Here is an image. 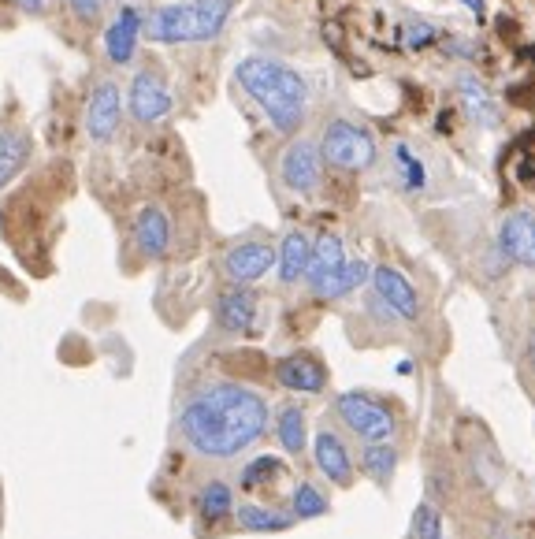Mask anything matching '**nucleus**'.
Returning a JSON list of instances; mask_svg holds the SVG:
<instances>
[{"label":"nucleus","instance_id":"9","mask_svg":"<svg viewBox=\"0 0 535 539\" xmlns=\"http://www.w3.org/2000/svg\"><path fill=\"white\" fill-rule=\"evenodd\" d=\"M123 123V97L112 79H97L86 101V134L93 142H112Z\"/></svg>","mask_w":535,"mask_h":539},{"label":"nucleus","instance_id":"6","mask_svg":"<svg viewBox=\"0 0 535 539\" xmlns=\"http://www.w3.org/2000/svg\"><path fill=\"white\" fill-rule=\"evenodd\" d=\"M324 175V157L313 138H294L279 157V179L294 194H313Z\"/></svg>","mask_w":535,"mask_h":539},{"label":"nucleus","instance_id":"19","mask_svg":"<svg viewBox=\"0 0 535 539\" xmlns=\"http://www.w3.org/2000/svg\"><path fill=\"white\" fill-rule=\"evenodd\" d=\"M275 439H279V447L287 450L290 458H301L305 447H309V417H305V409L298 402H287V406L275 409Z\"/></svg>","mask_w":535,"mask_h":539},{"label":"nucleus","instance_id":"10","mask_svg":"<svg viewBox=\"0 0 535 539\" xmlns=\"http://www.w3.org/2000/svg\"><path fill=\"white\" fill-rule=\"evenodd\" d=\"M372 290H376V302L387 309L391 316H398V320H417L420 316V298L417 290H413V283L398 272V268H391V264H379V268H372Z\"/></svg>","mask_w":535,"mask_h":539},{"label":"nucleus","instance_id":"14","mask_svg":"<svg viewBox=\"0 0 535 539\" xmlns=\"http://www.w3.org/2000/svg\"><path fill=\"white\" fill-rule=\"evenodd\" d=\"M257 313H261V302L249 287H227L216 298V324L223 331H231V335H242V331L253 328Z\"/></svg>","mask_w":535,"mask_h":539},{"label":"nucleus","instance_id":"23","mask_svg":"<svg viewBox=\"0 0 535 539\" xmlns=\"http://www.w3.org/2000/svg\"><path fill=\"white\" fill-rule=\"evenodd\" d=\"M457 93H461V105H465V112H469L476 123H483V127L498 123L495 101H491L487 86H483L476 75H461V79H457Z\"/></svg>","mask_w":535,"mask_h":539},{"label":"nucleus","instance_id":"33","mask_svg":"<svg viewBox=\"0 0 535 539\" xmlns=\"http://www.w3.org/2000/svg\"><path fill=\"white\" fill-rule=\"evenodd\" d=\"M461 4H465V8H472V12H476V15L483 12V0H461Z\"/></svg>","mask_w":535,"mask_h":539},{"label":"nucleus","instance_id":"31","mask_svg":"<svg viewBox=\"0 0 535 539\" xmlns=\"http://www.w3.org/2000/svg\"><path fill=\"white\" fill-rule=\"evenodd\" d=\"M431 38H435V30H431V27H409V38H405V41L417 49V45H428Z\"/></svg>","mask_w":535,"mask_h":539},{"label":"nucleus","instance_id":"2","mask_svg":"<svg viewBox=\"0 0 535 539\" xmlns=\"http://www.w3.org/2000/svg\"><path fill=\"white\" fill-rule=\"evenodd\" d=\"M238 86L261 105V112L268 116L279 134H294L305 119V79H301L294 67L279 64L272 56H249L242 60L235 71Z\"/></svg>","mask_w":535,"mask_h":539},{"label":"nucleus","instance_id":"21","mask_svg":"<svg viewBox=\"0 0 535 539\" xmlns=\"http://www.w3.org/2000/svg\"><path fill=\"white\" fill-rule=\"evenodd\" d=\"M235 525L242 532H257V536H272V532H287L294 525L290 510L279 506H264V502H242L235 506Z\"/></svg>","mask_w":535,"mask_h":539},{"label":"nucleus","instance_id":"16","mask_svg":"<svg viewBox=\"0 0 535 539\" xmlns=\"http://www.w3.org/2000/svg\"><path fill=\"white\" fill-rule=\"evenodd\" d=\"M498 246L509 261L535 268V216L532 212H513L498 227Z\"/></svg>","mask_w":535,"mask_h":539},{"label":"nucleus","instance_id":"22","mask_svg":"<svg viewBox=\"0 0 535 539\" xmlns=\"http://www.w3.org/2000/svg\"><path fill=\"white\" fill-rule=\"evenodd\" d=\"M357 469L372 480V484L387 487L398 473V450L391 443H361L357 450Z\"/></svg>","mask_w":535,"mask_h":539},{"label":"nucleus","instance_id":"20","mask_svg":"<svg viewBox=\"0 0 535 539\" xmlns=\"http://www.w3.org/2000/svg\"><path fill=\"white\" fill-rule=\"evenodd\" d=\"M309 253H313V238L305 231H287L283 246L275 250V268H279V279L294 287L305 279V268H309Z\"/></svg>","mask_w":535,"mask_h":539},{"label":"nucleus","instance_id":"15","mask_svg":"<svg viewBox=\"0 0 535 539\" xmlns=\"http://www.w3.org/2000/svg\"><path fill=\"white\" fill-rule=\"evenodd\" d=\"M142 15H138V8H119L116 19L108 23L105 30V53L108 60L116 67L131 64L134 53H138V38H142Z\"/></svg>","mask_w":535,"mask_h":539},{"label":"nucleus","instance_id":"13","mask_svg":"<svg viewBox=\"0 0 535 539\" xmlns=\"http://www.w3.org/2000/svg\"><path fill=\"white\" fill-rule=\"evenodd\" d=\"M134 246H138V253H142L145 261H160V257L171 250L168 212L157 209V205H145V209L134 216Z\"/></svg>","mask_w":535,"mask_h":539},{"label":"nucleus","instance_id":"26","mask_svg":"<svg viewBox=\"0 0 535 539\" xmlns=\"http://www.w3.org/2000/svg\"><path fill=\"white\" fill-rule=\"evenodd\" d=\"M30 160V134H8L0 138V190H8V183H15V175L27 168Z\"/></svg>","mask_w":535,"mask_h":539},{"label":"nucleus","instance_id":"27","mask_svg":"<svg viewBox=\"0 0 535 539\" xmlns=\"http://www.w3.org/2000/svg\"><path fill=\"white\" fill-rule=\"evenodd\" d=\"M327 510H331V499L316 484H309V480H301L290 491V517L294 521H313V517H324Z\"/></svg>","mask_w":535,"mask_h":539},{"label":"nucleus","instance_id":"30","mask_svg":"<svg viewBox=\"0 0 535 539\" xmlns=\"http://www.w3.org/2000/svg\"><path fill=\"white\" fill-rule=\"evenodd\" d=\"M67 4H71V12H75V15H82L86 23H93L97 15L105 12V4H108V0H67Z\"/></svg>","mask_w":535,"mask_h":539},{"label":"nucleus","instance_id":"28","mask_svg":"<svg viewBox=\"0 0 535 539\" xmlns=\"http://www.w3.org/2000/svg\"><path fill=\"white\" fill-rule=\"evenodd\" d=\"M413 539H446V528H443V513L435 502H420L417 513H413Z\"/></svg>","mask_w":535,"mask_h":539},{"label":"nucleus","instance_id":"25","mask_svg":"<svg viewBox=\"0 0 535 539\" xmlns=\"http://www.w3.org/2000/svg\"><path fill=\"white\" fill-rule=\"evenodd\" d=\"M287 473V465L283 458H275V454H261V458H249L242 465V473H238V487L242 491H264V487H272L275 480H283Z\"/></svg>","mask_w":535,"mask_h":539},{"label":"nucleus","instance_id":"18","mask_svg":"<svg viewBox=\"0 0 535 539\" xmlns=\"http://www.w3.org/2000/svg\"><path fill=\"white\" fill-rule=\"evenodd\" d=\"M346 264V250H342V238L335 231H324V235L313 242V253H309V268H305V283L313 294H320L327 279L339 272Z\"/></svg>","mask_w":535,"mask_h":539},{"label":"nucleus","instance_id":"8","mask_svg":"<svg viewBox=\"0 0 535 539\" xmlns=\"http://www.w3.org/2000/svg\"><path fill=\"white\" fill-rule=\"evenodd\" d=\"M275 383L287 387L294 395H320L327 387V365L324 357L313 350H294V354L275 361Z\"/></svg>","mask_w":535,"mask_h":539},{"label":"nucleus","instance_id":"11","mask_svg":"<svg viewBox=\"0 0 535 539\" xmlns=\"http://www.w3.org/2000/svg\"><path fill=\"white\" fill-rule=\"evenodd\" d=\"M313 461L320 476L331 480L335 487H350L353 484V473H357V461H353V450L346 447V439H342L335 428H320L313 439Z\"/></svg>","mask_w":535,"mask_h":539},{"label":"nucleus","instance_id":"32","mask_svg":"<svg viewBox=\"0 0 535 539\" xmlns=\"http://www.w3.org/2000/svg\"><path fill=\"white\" fill-rule=\"evenodd\" d=\"M15 4H19L23 12H45V4H49V0H15Z\"/></svg>","mask_w":535,"mask_h":539},{"label":"nucleus","instance_id":"17","mask_svg":"<svg viewBox=\"0 0 535 539\" xmlns=\"http://www.w3.org/2000/svg\"><path fill=\"white\" fill-rule=\"evenodd\" d=\"M194 513L197 521H205V525H223V521H231L235 517V487L220 480V476H212L205 484L194 491Z\"/></svg>","mask_w":535,"mask_h":539},{"label":"nucleus","instance_id":"3","mask_svg":"<svg viewBox=\"0 0 535 539\" xmlns=\"http://www.w3.org/2000/svg\"><path fill=\"white\" fill-rule=\"evenodd\" d=\"M235 0H183L160 4L142 23V34L157 45H186V41H212L231 19Z\"/></svg>","mask_w":535,"mask_h":539},{"label":"nucleus","instance_id":"4","mask_svg":"<svg viewBox=\"0 0 535 539\" xmlns=\"http://www.w3.org/2000/svg\"><path fill=\"white\" fill-rule=\"evenodd\" d=\"M335 413L339 421L350 428L361 443H391L394 432H398V417L387 402H379L376 395H365V391H346V395L335 398Z\"/></svg>","mask_w":535,"mask_h":539},{"label":"nucleus","instance_id":"12","mask_svg":"<svg viewBox=\"0 0 535 539\" xmlns=\"http://www.w3.org/2000/svg\"><path fill=\"white\" fill-rule=\"evenodd\" d=\"M127 108L131 116L145 127H153L171 112V90L168 82L160 79L157 71H138L131 82V97H127Z\"/></svg>","mask_w":535,"mask_h":539},{"label":"nucleus","instance_id":"29","mask_svg":"<svg viewBox=\"0 0 535 539\" xmlns=\"http://www.w3.org/2000/svg\"><path fill=\"white\" fill-rule=\"evenodd\" d=\"M394 157H398V164H402L405 186H409V190H424V164L409 153V145H398V149H394Z\"/></svg>","mask_w":535,"mask_h":539},{"label":"nucleus","instance_id":"5","mask_svg":"<svg viewBox=\"0 0 535 539\" xmlns=\"http://www.w3.org/2000/svg\"><path fill=\"white\" fill-rule=\"evenodd\" d=\"M376 138L350 119H331L320 134V157L339 171H368L376 164Z\"/></svg>","mask_w":535,"mask_h":539},{"label":"nucleus","instance_id":"24","mask_svg":"<svg viewBox=\"0 0 535 539\" xmlns=\"http://www.w3.org/2000/svg\"><path fill=\"white\" fill-rule=\"evenodd\" d=\"M368 276H372L368 261H361V257H353V261H350V257H346V264H342L335 276L327 279L316 298H320V302H335V298H346V294H353V290L361 287Z\"/></svg>","mask_w":535,"mask_h":539},{"label":"nucleus","instance_id":"34","mask_svg":"<svg viewBox=\"0 0 535 539\" xmlns=\"http://www.w3.org/2000/svg\"><path fill=\"white\" fill-rule=\"evenodd\" d=\"M0 528H4V491H0Z\"/></svg>","mask_w":535,"mask_h":539},{"label":"nucleus","instance_id":"1","mask_svg":"<svg viewBox=\"0 0 535 539\" xmlns=\"http://www.w3.org/2000/svg\"><path fill=\"white\" fill-rule=\"evenodd\" d=\"M272 424L268 398L235 380H216L197 387L179 409V439L201 461H235L257 447Z\"/></svg>","mask_w":535,"mask_h":539},{"label":"nucleus","instance_id":"7","mask_svg":"<svg viewBox=\"0 0 535 539\" xmlns=\"http://www.w3.org/2000/svg\"><path fill=\"white\" fill-rule=\"evenodd\" d=\"M275 264V246L272 242H261V238H246V242H235L231 250L223 253V276L231 279L235 287H249L272 272Z\"/></svg>","mask_w":535,"mask_h":539}]
</instances>
